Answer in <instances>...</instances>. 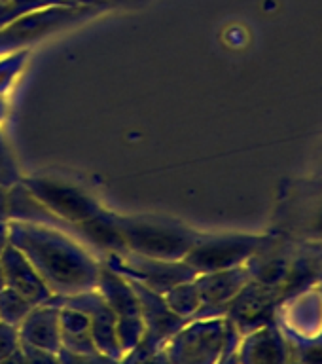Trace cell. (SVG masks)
Returning a JSON list of instances; mask_svg holds the SVG:
<instances>
[{"label": "cell", "instance_id": "obj_9", "mask_svg": "<svg viewBox=\"0 0 322 364\" xmlns=\"http://www.w3.org/2000/svg\"><path fill=\"white\" fill-rule=\"evenodd\" d=\"M82 14H85V10H78V8H50V10L28 14L0 31V53L19 50L25 44H31L45 34L55 33L57 28L73 23Z\"/></svg>", "mask_w": 322, "mask_h": 364}, {"label": "cell", "instance_id": "obj_14", "mask_svg": "<svg viewBox=\"0 0 322 364\" xmlns=\"http://www.w3.org/2000/svg\"><path fill=\"white\" fill-rule=\"evenodd\" d=\"M163 298L165 304L171 307V311H175L184 321H190V318L195 317L199 307H201L199 290L195 287V283H193V279L192 281H186V283L176 284L171 290H167Z\"/></svg>", "mask_w": 322, "mask_h": 364}, {"label": "cell", "instance_id": "obj_15", "mask_svg": "<svg viewBox=\"0 0 322 364\" xmlns=\"http://www.w3.org/2000/svg\"><path fill=\"white\" fill-rule=\"evenodd\" d=\"M33 307V301L27 300L25 296L19 294L11 287H4V289L0 290V321L14 324V326H19Z\"/></svg>", "mask_w": 322, "mask_h": 364}, {"label": "cell", "instance_id": "obj_11", "mask_svg": "<svg viewBox=\"0 0 322 364\" xmlns=\"http://www.w3.org/2000/svg\"><path fill=\"white\" fill-rule=\"evenodd\" d=\"M67 298V296H65ZM76 304L84 307L91 317V338L95 343L97 351L104 358H118L122 355V347L118 340V324H116V315L102 298L97 289L82 292V294L68 296Z\"/></svg>", "mask_w": 322, "mask_h": 364}, {"label": "cell", "instance_id": "obj_8", "mask_svg": "<svg viewBox=\"0 0 322 364\" xmlns=\"http://www.w3.org/2000/svg\"><path fill=\"white\" fill-rule=\"evenodd\" d=\"M218 346L220 332L215 323L190 318L171 336L159 355L169 363H203L215 355Z\"/></svg>", "mask_w": 322, "mask_h": 364}, {"label": "cell", "instance_id": "obj_17", "mask_svg": "<svg viewBox=\"0 0 322 364\" xmlns=\"http://www.w3.org/2000/svg\"><path fill=\"white\" fill-rule=\"evenodd\" d=\"M17 182H21L19 178V171L16 167V161L11 158L10 150L6 148L2 136H0V186H4L10 190L11 186H16Z\"/></svg>", "mask_w": 322, "mask_h": 364}, {"label": "cell", "instance_id": "obj_20", "mask_svg": "<svg viewBox=\"0 0 322 364\" xmlns=\"http://www.w3.org/2000/svg\"><path fill=\"white\" fill-rule=\"evenodd\" d=\"M0 218L8 220V188L0 186Z\"/></svg>", "mask_w": 322, "mask_h": 364}, {"label": "cell", "instance_id": "obj_6", "mask_svg": "<svg viewBox=\"0 0 322 364\" xmlns=\"http://www.w3.org/2000/svg\"><path fill=\"white\" fill-rule=\"evenodd\" d=\"M129 283L133 284L136 298H139L142 318V338L131 358H154L156 353H159V349L169 341L171 336L186 321L178 317L175 311H171V307L165 304L163 294H158L135 281H129Z\"/></svg>", "mask_w": 322, "mask_h": 364}, {"label": "cell", "instance_id": "obj_16", "mask_svg": "<svg viewBox=\"0 0 322 364\" xmlns=\"http://www.w3.org/2000/svg\"><path fill=\"white\" fill-rule=\"evenodd\" d=\"M19 349H21V341H19L17 326L0 321V363L16 357Z\"/></svg>", "mask_w": 322, "mask_h": 364}, {"label": "cell", "instance_id": "obj_10", "mask_svg": "<svg viewBox=\"0 0 322 364\" xmlns=\"http://www.w3.org/2000/svg\"><path fill=\"white\" fill-rule=\"evenodd\" d=\"M59 328H61V353H68L73 358H104L97 351L91 338L90 313L68 296L67 298L59 296Z\"/></svg>", "mask_w": 322, "mask_h": 364}, {"label": "cell", "instance_id": "obj_2", "mask_svg": "<svg viewBox=\"0 0 322 364\" xmlns=\"http://www.w3.org/2000/svg\"><path fill=\"white\" fill-rule=\"evenodd\" d=\"M124 233L125 247L136 255L161 258V260H184L198 235L173 220L152 216H118Z\"/></svg>", "mask_w": 322, "mask_h": 364}, {"label": "cell", "instance_id": "obj_1", "mask_svg": "<svg viewBox=\"0 0 322 364\" xmlns=\"http://www.w3.org/2000/svg\"><path fill=\"white\" fill-rule=\"evenodd\" d=\"M10 243L27 256L53 296H74L93 290L99 279L97 262L59 228L40 222H8Z\"/></svg>", "mask_w": 322, "mask_h": 364}, {"label": "cell", "instance_id": "obj_12", "mask_svg": "<svg viewBox=\"0 0 322 364\" xmlns=\"http://www.w3.org/2000/svg\"><path fill=\"white\" fill-rule=\"evenodd\" d=\"M0 264H2V269H4L6 287H11L14 290H17L27 300L33 301L34 306L45 304V301H50L53 298V292L44 283V279L40 277L36 267L31 264V260L17 247L8 243V247L0 255Z\"/></svg>", "mask_w": 322, "mask_h": 364}, {"label": "cell", "instance_id": "obj_21", "mask_svg": "<svg viewBox=\"0 0 322 364\" xmlns=\"http://www.w3.org/2000/svg\"><path fill=\"white\" fill-rule=\"evenodd\" d=\"M6 287V277H4V269H2V264H0V290Z\"/></svg>", "mask_w": 322, "mask_h": 364}, {"label": "cell", "instance_id": "obj_4", "mask_svg": "<svg viewBox=\"0 0 322 364\" xmlns=\"http://www.w3.org/2000/svg\"><path fill=\"white\" fill-rule=\"evenodd\" d=\"M95 289L101 292L116 315L119 347H122V355L125 357V353L135 351V347L142 338L141 306H139L135 289L124 275L114 272L104 262H101L99 266V279H97Z\"/></svg>", "mask_w": 322, "mask_h": 364}, {"label": "cell", "instance_id": "obj_19", "mask_svg": "<svg viewBox=\"0 0 322 364\" xmlns=\"http://www.w3.org/2000/svg\"><path fill=\"white\" fill-rule=\"evenodd\" d=\"M10 243V228H8V220H2L0 218V255H2V250L8 247Z\"/></svg>", "mask_w": 322, "mask_h": 364}, {"label": "cell", "instance_id": "obj_7", "mask_svg": "<svg viewBox=\"0 0 322 364\" xmlns=\"http://www.w3.org/2000/svg\"><path fill=\"white\" fill-rule=\"evenodd\" d=\"M19 330L21 351L27 358H59L61 328H59V296L34 306L23 318Z\"/></svg>", "mask_w": 322, "mask_h": 364}, {"label": "cell", "instance_id": "obj_18", "mask_svg": "<svg viewBox=\"0 0 322 364\" xmlns=\"http://www.w3.org/2000/svg\"><path fill=\"white\" fill-rule=\"evenodd\" d=\"M27 53L25 51H17L14 55H10L4 61H0V93H4V90L14 82L19 70H21L23 63H25Z\"/></svg>", "mask_w": 322, "mask_h": 364}, {"label": "cell", "instance_id": "obj_3", "mask_svg": "<svg viewBox=\"0 0 322 364\" xmlns=\"http://www.w3.org/2000/svg\"><path fill=\"white\" fill-rule=\"evenodd\" d=\"M104 264L125 279L135 281L158 294H165L176 284L192 281L198 275V272L186 260H161L136 255L131 250L110 252L107 255Z\"/></svg>", "mask_w": 322, "mask_h": 364}, {"label": "cell", "instance_id": "obj_13", "mask_svg": "<svg viewBox=\"0 0 322 364\" xmlns=\"http://www.w3.org/2000/svg\"><path fill=\"white\" fill-rule=\"evenodd\" d=\"M70 228L78 233L80 237L85 239L95 249L102 250L104 255L127 250L124 233H122V228H119L118 215H114V213L101 210L95 216H91L87 220L74 224Z\"/></svg>", "mask_w": 322, "mask_h": 364}, {"label": "cell", "instance_id": "obj_5", "mask_svg": "<svg viewBox=\"0 0 322 364\" xmlns=\"http://www.w3.org/2000/svg\"><path fill=\"white\" fill-rule=\"evenodd\" d=\"M21 182L51 215L65 222L67 228L87 220L102 210L90 193H85L82 188L74 186L70 182L57 181L50 176H33Z\"/></svg>", "mask_w": 322, "mask_h": 364}]
</instances>
